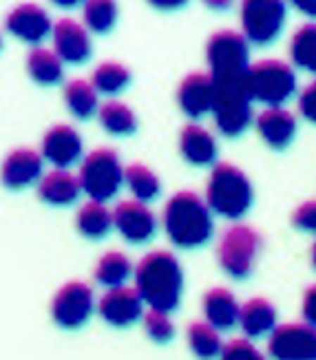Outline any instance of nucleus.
<instances>
[{"instance_id": "obj_15", "label": "nucleus", "mask_w": 316, "mask_h": 360, "mask_svg": "<svg viewBox=\"0 0 316 360\" xmlns=\"http://www.w3.org/2000/svg\"><path fill=\"white\" fill-rule=\"evenodd\" d=\"M44 160L42 155L34 148H13L0 164V181L11 191H20L42 175Z\"/></svg>"}, {"instance_id": "obj_23", "label": "nucleus", "mask_w": 316, "mask_h": 360, "mask_svg": "<svg viewBox=\"0 0 316 360\" xmlns=\"http://www.w3.org/2000/svg\"><path fill=\"white\" fill-rule=\"evenodd\" d=\"M133 276V263L120 250H110V252H104L96 268H93V278L96 283L102 288H118V285H126V281Z\"/></svg>"}, {"instance_id": "obj_41", "label": "nucleus", "mask_w": 316, "mask_h": 360, "mask_svg": "<svg viewBox=\"0 0 316 360\" xmlns=\"http://www.w3.org/2000/svg\"><path fill=\"white\" fill-rule=\"evenodd\" d=\"M53 5L62 7V9H71V7H77V5H82L84 0H51Z\"/></svg>"}, {"instance_id": "obj_27", "label": "nucleus", "mask_w": 316, "mask_h": 360, "mask_svg": "<svg viewBox=\"0 0 316 360\" xmlns=\"http://www.w3.org/2000/svg\"><path fill=\"white\" fill-rule=\"evenodd\" d=\"M124 184L131 191L133 199L144 201V203L157 199L162 193L160 177H157L146 164H139V162L129 164L124 168Z\"/></svg>"}, {"instance_id": "obj_13", "label": "nucleus", "mask_w": 316, "mask_h": 360, "mask_svg": "<svg viewBox=\"0 0 316 360\" xmlns=\"http://www.w3.org/2000/svg\"><path fill=\"white\" fill-rule=\"evenodd\" d=\"M5 29L13 38L29 44H38L51 34L53 22L40 5L36 3H20L15 5L5 18Z\"/></svg>"}, {"instance_id": "obj_37", "label": "nucleus", "mask_w": 316, "mask_h": 360, "mask_svg": "<svg viewBox=\"0 0 316 360\" xmlns=\"http://www.w3.org/2000/svg\"><path fill=\"white\" fill-rule=\"evenodd\" d=\"M303 319L305 323H310L312 327H316V285H310L303 294Z\"/></svg>"}, {"instance_id": "obj_39", "label": "nucleus", "mask_w": 316, "mask_h": 360, "mask_svg": "<svg viewBox=\"0 0 316 360\" xmlns=\"http://www.w3.org/2000/svg\"><path fill=\"white\" fill-rule=\"evenodd\" d=\"M148 3L155 7V9H164V11H170V9H179L184 7L188 0H148Z\"/></svg>"}, {"instance_id": "obj_17", "label": "nucleus", "mask_w": 316, "mask_h": 360, "mask_svg": "<svg viewBox=\"0 0 316 360\" xmlns=\"http://www.w3.org/2000/svg\"><path fill=\"white\" fill-rule=\"evenodd\" d=\"M255 127L259 137L272 148H286L296 137V115L286 106H265L257 115Z\"/></svg>"}, {"instance_id": "obj_16", "label": "nucleus", "mask_w": 316, "mask_h": 360, "mask_svg": "<svg viewBox=\"0 0 316 360\" xmlns=\"http://www.w3.org/2000/svg\"><path fill=\"white\" fill-rule=\"evenodd\" d=\"M51 38H53V51L60 56L62 62L77 65V62H84L91 56L89 29L73 18L58 20L51 29Z\"/></svg>"}, {"instance_id": "obj_25", "label": "nucleus", "mask_w": 316, "mask_h": 360, "mask_svg": "<svg viewBox=\"0 0 316 360\" xmlns=\"http://www.w3.org/2000/svg\"><path fill=\"white\" fill-rule=\"evenodd\" d=\"M27 71L31 75V80L42 84V86H51L62 80L65 75V62L60 60V56L53 49H38L29 51L27 56Z\"/></svg>"}, {"instance_id": "obj_14", "label": "nucleus", "mask_w": 316, "mask_h": 360, "mask_svg": "<svg viewBox=\"0 0 316 360\" xmlns=\"http://www.w3.org/2000/svg\"><path fill=\"white\" fill-rule=\"evenodd\" d=\"M40 155L53 168H69L82 158V137L69 124H56L44 133Z\"/></svg>"}, {"instance_id": "obj_28", "label": "nucleus", "mask_w": 316, "mask_h": 360, "mask_svg": "<svg viewBox=\"0 0 316 360\" xmlns=\"http://www.w3.org/2000/svg\"><path fill=\"white\" fill-rule=\"evenodd\" d=\"M292 65L316 75V22H308L294 31L290 40Z\"/></svg>"}, {"instance_id": "obj_18", "label": "nucleus", "mask_w": 316, "mask_h": 360, "mask_svg": "<svg viewBox=\"0 0 316 360\" xmlns=\"http://www.w3.org/2000/svg\"><path fill=\"white\" fill-rule=\"evenodd\" d=\"M177 102L188 117H201L213 111L215 84L210 73H188L177 86Z\"/></svg>"}, {"instance_id": "obj_12", "label": "nucleus", "mask_w": 316, "mask_h": 360, "mask_svg": "<svg viewBox=\"0 0 316 360\" xmlns=\"http://www.w3.org/2000/svg\"><path fill=\"white\" fill-rule=\"evenodd\" d=\"M98 314L113 327H129L144 316V301L135 288L118 285L108 288L96 303Z\"/></svg>"}, {"instance_id": "obj_7", "label": "nucleus", "mask_w": 316, "mask_h": 360, "mask_svg": "<svg viewBox=\"0 0 316 360\" xmlns=\"http://www.w3.org/2000/svg\"><path fill=\"white\" fill-rule=\"evenodd\" d=\"M286 0H241V36L255 44H270L286 25Z\"/></svg>"}, {"instance_id": "obj_26", "label": "nucleus", "mask_w": 316, "mask_h": 360, "mask_svg": "<svg viewBox=\"0 0 316 360\" xmlns=\"http://www.w3.org/2000/svg\"><path fill=\"white\" fill-rule=\"evenodd\" d=\"M186 340L191 352L201 360H213L219 358L221 349H224V340H221V332L206 321H193L186 330Z\"/></svg>"}, {"instance_id": "obj_36", "label": "nucleus", "mask_w": 316, "mask_h": 360, "mask_svg": "<svg viewBox=\"0 0 316 360\" xmlns=\"http://www.w3.org/2000/svg\"><path fill=\"white\" fill-rule=\"evenodd\" d=\"M298 111L308 122L316 124V80L310 82L298 96Z\"/></svg>"}, {"instance_id": "obj_31", "label": "nucleus", "mask_w": 316, "mask_h": 360, "mask_svg": "<svg viewBox=\"0 0 316 360\" xmlns=\"http://www.w3.org/2000/svg\"><path fill=\"white\" fill-rule=\"evenodd\" d=\"M84 27L93 34H106L115 27L118 3L115 0H84L82 3Z\"/></svg>"}, {"instance_id": "obj_43", "label": "nucleus", "mask_w": 316, "mask_h": 360, "mask_svg": "<svg viewBox=\"0 0 316 360\" xmlns=\"http://www.w3.org/2000/svg\"><path fill=\"white\" fill-rule=\"evenodd\" d=\"M0 49H3V38H0Z\"/></svg>"}, {"instance_id": "obj_42", "label": "nucleus", "mask_w": 316, "mask_h": 360, "mask_svg": "<svg viewBox=\"0 0 316 360\" xmlns=\"http://www.w3.org/2000/svg\"><path fill=\"white\" fill-rule=\"evenodd\" d=\"M310 261L314 265V270H316V241L312 243V250H310Z\"/></svg>"}, {"instance_id": "obj_40", "label": "nucleus", "mask_w": 316, "mask_h": 360, "mask_svg": "<svg viewBox=\"0 0 316 360\" xmlns=\"http://www.w3.org/2000/svg\"><path fill=\"white\" fill-rule=\"evenodd\" d=\"M232 0H203V5L210 7V9H226Z\"/></svg>"}, {"instance_id": "obj_10", "label": "nucleus", "mask_w": 316, "mask_h": 360, "mask_svg": "<svg viewBox=\"0 0 316 360\" xmlns=\"http://www.w3.org/2000/svg\"><path fill=\"white\" fill-rule=\"evenodd\" d=\"M113 228L129 243H146L157 232V217L148 208V203L137 199H124L110 210Z\"/></svg>"}, {"instance_id": "obj_29", "label": "nucleus", "mask_w": 316, "mask_h": 360, "mask_svg": "<svg viewBox=\"0 0 316 360\" xmlns=\"http://www.w3.org/2000/svg\"><path fill=\"white\" fill-rule=\"evenodd\" d=\"M65 104L77 120H89L98 111V91L89 80H71L65 86Z\"/></svg>"}, {"instance_id": "obj_33", "label": "nucleus", "mask_w": 316, "mask_h": 360, "mask_svg": "<svg viewBox=\"0 0 316 360\" xmlns=\"http://www.w3.org/2000/svg\"><path fill=\"white\" fill-rule=\"evenodd\" d=\"M144 330L146 334L155 340V342H168L172 336H175V325H172L168 311L162 309H151L144 311Z\"/></svg>"}, {"instance_id": "obj_22", "label": "nucleus", "mask_w": 316, "mask_h": 360, "mask_svg": "<svg viewBox=\"0 0 316 360\" xmlns=\"http://www.w3.org/2000/svg\"><path fill=\"white\" fill-rule=\"evenodd\" d=\"M179 150L188 164L208 166L217 160V139L199 124H186L179 135Z\"/></svg>"}, {"instance_id": "obj_5", "label": "nucleus", "mask_w": 316, "mask_h": 360, "mask_svg": "<svg viewBox=\"0 0 316 360\" xmlns=\"http://www.w3.org/2000/svg\"><path fill=\"white\" fill-rule=\"evenodd\" d=\"M261 248L263 239L257 228L248 224H234L221 232L217 243V261L228 276L246 278L255 270Z\"/></svg>"}, {"instance_id": "obj_32", "label": "nucleus", "mask_w": 316, "mask_h": 360, "mask_svg": "<svg viewBox=\"0 0 316 360\" xmlns=\"http://www.w3.org/2000/svg\"><path fill=\"white\" fill-rule=\"evenodd\" d=\"M131 82V71L120 62H102L96 67L91 77V84L96 86L98 93H106V96H115V93L124 91Z\"/></svg>"}, {"instance_id": "obj_2", "label": "nucleus", "mask_w": 316, "mask_h": 360, "mask_svg": "<svg viewBox=\"0 0 316 360\" xmlns=\"http://www.w3.org/2000/svg\"><path fill=\"white\" fill-rule=\"evenodd\" d=\"M162 226L170 243L182 250L206 245L215 230L213 212L206 199L193 191H179L166 201Z\"/></svg>"}, {"instance_id": "obj_6", "label": "nucleus", "mask_w": 316, "mask_h": 360, "mask_svg": "<svg viewBox=\"0 0 316 360\" xmlns=\"http://www.w3.org/2000/svg\"><path fill=\"white\" fill-rule=\"evenodd\" d=\"M77 179H80L82 193L89 195V199L106 203L124 186V166L120 162V155L110 148L91 150L80 164Z\"/></svg>"}, {"instance_id": "obj_21", "label": "nucleus", "mask_w": 316, "mask_h": 360, "mask_svg": "<svg viewBox=\"0 0 316 360\" xmlns=\"http://www.w3.org/2000/svg\"><path fill=\"white\" fill-rule=\"evenodd\" d=\"M236 323H239L246 338L270 336V332L279 325L277 307L267 299H263V296H255V299L246 301L239 307V321Z\"/></svg>"}, {"instance_id": "obj_1", "label": "nucleus", "mask_w": 316, "mask_h": 360, "mask_svg": "<svg viewBox=\"0 0 316 360\" xmlns=\"http://www.w3.org/2000/svg\"><path fill=\"white\" fill-rule=\"evenodd\" d=\"M135 290L151 309H177L184 294V270L177 257L168 250H151L133 268Z\"/></svg>"}, {"instance_id": "obj_9", "label": "nucleus", "mask_w": 316, "mask_h": 360, "mask_svg": "<svg viewBox=\"0 0 316 360\" xmlns=\"http://www.w3.org/2000/svg\"><path fill=\"white\" fill-rule=\"evenodd\" d=\"M267 354L274 360H316V327L283 323L267 336Z\"/></svg>"}, {"instance_id": "obj_35", "label": "nucleus", "mask_w": 316, "mask_h": 360, "mask_svg": "<svg viewBox=\"0 0 316 360\" xmlns=\"http://www.w3.org/2000/svg\"><path fill=\"white\" fill-rule=\"evenodd\" d=\"M292 224L296 230L316 234V199L301 203V206L292 212Z\"/></svg>"}, {"instance_id": "obj_24", "label": "nucleus", "mask_w": 316, "mask_h": 360, "mask_svg": "<svg viewBox=\"0 0 316 360\" xmlns=\"http://www.w3.org/2000/svg\"><path fill=\"white\" fill-rule=\"evenodd\" d=\"M75 228L89 239H102L113 228V214H110L104 201L89 199L75 212Z\"/></svg>"}, {"instance_id": "obj_4", "label": "nucleus", "mask_w": 316, "mask_h": 360, "mask_svg": "<svg viewBox=\"0 0 316 360\" xmlns=\"http://www.w3.org/2000/svg\"><path fill=\"white\" fill-rule=\"evenodd\" d=\"M246 86L252 102L263 106H283L296 91V73L283 60H259L246 71Z\"/></svg>"}, {"instance_id": "obj_11", "label": "nucleus", "mask_w": 316, "mask_h": 360, "mask_svg": "<svg viewBox=\"0 0 316 360\" xmlns=\"http://www.w3.org/2000/svg\"><path fill=\"white\" fill-rule=\"evenodd\" d=\"M248 58H250L248 40L239 31H232V29L217 31L206 44V60H208L210 73L248 69L250 65Z\"/></svg>"}, {"instance_id": "obj_20", "label": "nucleus", "mask_w": 316, "mask_h": 360, "mask_svg": "<svg viewBox=\"0 0 316 360\" xmlns=\"http://www.w3.org/2000/svg\"><path fill=\"white\" fill-rule=\"evenodd\" d=\"M239 307L241 305L236 301V296L226 288H210L203 294L201 301L203 319L219 332H226L236 325V321H239Z\"/></svg>"}, {"instance_id": "obj_30", "label": "nucleus", "mask_w": 316, "mask_h": 360, "mask_svg": "<svg viewBox=\"0 0 316 360\" xmlns=\"http://www.w3.org/2000/svg\"><path fill=\"white\" fill-rule=\"evenodd\" d=\"M98 117L104 131L110 135H131L137 129V117L133 108L124 102H106L98 108Z\"/></svg>"}, {"instance_id": "obj_8", "label": "nucleus", "mask_w": 316, "mask_h": 360, "mask_svg": "<svg viewBox=\"0 0 316 360\" xmlns=\"http://www.w3.org/2000/svg\"><path fill=\"white\" fill-rule=\"evenodd\" d=\"M96 309V294L84 281H69L51 299V316L65 330L82 327Z\"/></svg>"}, {"instance_id": "obj_3", "label": "nucleus", "mask_w": 316, "mask_h": 360, "mask_svg": "<svg viewBox=\"0 0 316 360\" xmlns=\"http://www.w3.org/2000/svg\"><path fill=\"white\" fill-rule=\"evenodd\" d=\"M203 199H206L210 212L226 219H241L252 208L255 191H252L250 177L239 166L219 162L208 175Z\"/></svg>"}, {"instance_id": "obj_34", "label": "nucleus", "mask_w": 316, "mask_h": 360, "mask_svg": "<svg viewBox=\"0 0 316 360\" xmlns=\"http://www.w3.org/2000/svg\"><path fill=\"white\" fill-rule=\"evenodd\" d=\"M219 360H265V356L250 338H232L221 349Z\"/></svg>"}, {"instance_id": "obj_38", "label": "nucleus", "mask_w": 316, "mask_h": 360, "mask_svg": "<svg viewBox=\"0 0 316 360\" xmlns=\"http://www.w3.org/2000/svg\"><path fill=\"white\" fill-rule=\"evenodd\" d=\"M288 3L296 9L301 11L308 18H316V0H288Z\"/></svg>"}, {"instance_id": "obj_19", "label": "nucleus", "mask_w": 316, "mask_h": 360, "mask_svg": "<svg viewBox=\"0 0 316 360\" xmlns=\"http://www.w3.org/2000/svg\"><path fill=\"white\" fill-rule=\"evenodd\" d=\"M38 195L49 206H69L82 195V186L77 175H73L69 168H53L40 175Z\"/></svg>"}]
</instances>
